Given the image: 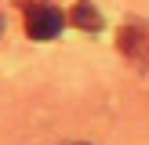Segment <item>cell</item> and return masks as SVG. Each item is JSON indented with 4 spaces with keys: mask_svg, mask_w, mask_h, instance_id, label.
Returning <instances> with one entry per match:
<instances>
[{
    "mask_svg": "<svg viewBox=\"0 0 149 145\" xmlns=\"http://www.w3.org/2000/svg\"><path fill=\"white\" fill-rule=\"evenodd\" d=\"M62 22H65V14L55 11L51 4L26 7V36H33V40H51V36H58L62 33Z\"/></svg>",
    "mask_w": 149,
    "mask_h": 145,
    "instance_id": "6da1fadb",
    "label": "cell"
},
{
    "mask_svg": "<svg viewBox=\"0 0 149 145\" xmlns=\"http://www.w3.org/2000/svg\"><path fill=\"white\" fill-rule=\"evenodd\" d=\"M69 22H73L77 29H84V33H98V29H102V14H98V7H95L91 0H80V4H73Z\"/></svg>",
    "mask_w": 149,
    "mask_h": 145,
    "instance_id": "3957f363",
    "label": "cell"
},
{
    "mask_svg": "<svg viewBox=\"0 0 149 145\" xmlns=\"http://www.w3.org/2000/svg\"><path fill=\"white\" fill-rule=\"evenodd\" d=\"M116 44H120V51L131 58V62L138 65H149V26H124L120 36H116Z\"/></svg>",
    "mask_w": 149,
    "mask_h": 145,
    "instance_id": "7a4b0ae2",
    "label": "cell"
}]
</instances>
